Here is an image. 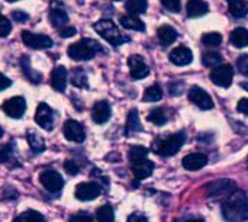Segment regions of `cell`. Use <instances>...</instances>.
I'll return each mask as SVG.
<instances>
[{
	"label": "cell",
	"instance_id": "46",
	"mask_svg": "<svg viewBox=\"0 0 248 222\" xmlns=\"http://www.w3.org/2000/svg\"><path fill=\"white\" fill-rule=\"evenodd\" d=\"M237 109L240 113H244L248 116V99H241L237 105Z\"/></svg>",
	"mask_w": 248,
	"mask_h": 222
},
{
	"label": "cell",
	"instance_id": "27",
	"mask_svg": "<svg viewBox=\"0 0 248 222\" xmlns=\"http://www.w3.org/2000/svg\"><path fill=\"white\" fill-rule=\"evenodd\" d=\"M121 25L125 29H132V31H145V25L141 19H138L134 15H124L121 16Z\"/></svg>",
	"mask_w": 248,
	"mask_h": 222
},
{
	"label": "cell",
	"instance_id": "7",
	"mask_svg": "<svg viewBox=\"0 0 248 222\" xmlns=\"http://www.w3.org/2000/svg\"><path fill=\"white\" fill-rule=\"evenodd\" d=\"M22 41L28 48L33 49H46L54 45L49 36L42 33H33L31 31H22Z\"/></svg>",
	"mask_w": 248,
	"mask_h": 222
},
{
	"label": "cell",
	"instance_id": "4",
	"mask_svg": "<svg viewBox=\"0 0 248 222\" xmlns=\"http://www.w3.org/2000/svg\"><path fill=\"white\" fill-rule=\"evenodd\" d=\"M185 141H186L185 134L177 132V134L169 135L166 138H160L154 144V151L163 157H170V156H174L176 153H179V150L183 147Z\"/></svg>",
	"mask_w": 248,
	"mask_h": 222
},
{
	"label": "cell",
	"instance_id": "29",
	"mask_svg": "<svg viewBox=\"0 0 248 222\" xmlns=\"http://www.w3.org/2000/svg\"><path fill=\"white\" fill-rule=\"evenodd\" d=\"M126 10L129 12V15H142L147 12V7H148V1L147 0H128L126 4H125Z\"/></svg>",
	"mask_w": 248,
	"mask_h": 222
},
{
	"label": "cell",
	"instance_id": "45",
	"mask_svg": "<svg viewBox=\"0 0 248 222\" xmlns=\"http://www.w3.org/2000/svg\"><path fill=\"white\" fill-rule=\"evenodd\" d=\"M128 222H148V220H147V217H145L144 214H141V212H134V214L129 215Z\"/></svg>",
	"mask_w": 248,
	"mask_h": 222
},
{
	"label": "cell",
	"instance_id": "25",
	"mask_svg": "<svg viewBox=\"0 0 248 222\" xmlns=\"http://www.w3.org/2000/svg\"><path fill=\"white\" fill-rule=\"evenodd\" d=\"M26 138H28V144H29V147H31L32 153L39 154V153L45 151V148H46V145H45V140H44L41 135H38V134H36V132H33V131H28Z\"/></svg>",
	"mask_w": 248,
	"mask_h": 222
},
{
	"label": "cell",
	"instance_id": "6",
	"mask_svg": "<svg viewBox=\"0 0 248 222\" xmlns=\"http://www.w3.org/2000/svg\"><path fill=\"white\" fill-rule=\"evenodd\" d=\"M232 77H234V68L231 64H221L214 67V70L211 71V80L214 84L219 86V87H230L232 83Z\"/></svg>",
	"mask_w": 248,
	"mask_h": 222
},
{
	"label": "cell",
	"instance_id": "21",
	"mask_svg": "<svg viewBox=\"0 0 248 222\" xmlns=\"http://www.w3.org/2000/svg\"><path fill=\"white\" fill-rule=\"evenodd\" d=\"M20 70L22 73L25 74V77L31 81V83H41L42 80V74L35 71L32 67H31V58L28 55H22L20 58Z\"/></svg>",
	"mask_w": 248,
	"mask_h": 222
},
{
	"label": "cell",
	"instance_id": "34",
	"mask_svg": "<svg viewBox=\"0 0 248 222\" xmlns=\"http://www.w3.org/2000/svg\"><path fill=\"white\" fill-rule=\"evenodd\" d=\"M15 222H48L39 212L36 211H26L22 215H19Z\"/></svg>",
	"mask_w": 248,
	"mask_h": 222
},
{
	"label": "cell",
	"instance_id": "35",
	"mask_svg": "<svg viewBox=\"0 0 248 222\" xmlns=\"http://www.w3.org/2000/svg\"><path fill=\"white\" fill-rule=\"evenodd\" d=\"M148 121L153 122V124H155V125H158V127H161V125L166 124L167 116H166V113H164V111H163L161 108H155V109H153V111L150 112Z\"/></svg>",
	"mask_w": 248,
	"mask_h": 222
},
{
	"label": "cell",
	"instance_id": "12",
	"mask_svg": "<svg viewBox=\"0 0 248 222\" xmlns=\"http://www.w3.org/2000/svg\"><path fill=\"white\" fill-rule=\"evenodd\" d=\"M189 100L196 105L198 108L203 109V111H209L214 108V100L211 99V96L199 86H193L189 90Z\"/></svg>",
	"mask_w": 248,
	"mask_h": 222
},
{
	"label": "cell",
	"instance_id": "18",
	"mask_svg": "<svg viewBox=\"0 0 248 222\" xmlns=\"http://www.w3.org/2000/svg\"><path fill=\"white\" fill-rule=\"evenodd\" d=\"M206 164H208V157L202 153H193V154H189L183 159V167L186 170H190V172L201 170Z\"/></svg>",
	"mask_w": 248,
	"mask_h": 222
},
{
	"label": "cell",
	"instance_id": "38",
	"mask_svg": "<svg viewBox=\"0 0 248 222\" xmlns=\"http://www.w3.org/2000/svg\"><path fill=\"white\" fill-rule=\"evenodd\" d=\"M161 4H163L169 12H173V13H179V12L182 10L180 0H161Z\"/></svg>",
	"mask_w": 248,
	"mask_h": 222
},
{
	"label": "cell",
	"instance_id": "14",
	"mask_svg": "<svg viewBox=\"0 0 248 222\" xmlns=\"http://www.w3.org/2000/svg\"><path fill=\"white\" fill-rule=\"evenodd\" d=\"M35 122L45 131H52L54 128V112L46 103H41L36 108Z\"/></svg>",
	"mask_w": 248,
	"mask_h": 222
},
{
	"label": "cell",
	"instance_id": "41",
	"mask_svg": "<svg viewBox=\"0 0 248 222\" xmlns=\"http://www.w3.org/2000/svg\"><path fill=\"white\" fill-rule=\"evenodd\" d=\"M10 157H12V145L10 144L0 145V161L6 163L10 160Z\"/></svg>",
	"mask_w": 248,
	"mask_h": 222
},
{
	"label": "cell",
	"instance_id": "3",
	"mask_svg": "<svg viewBox=\"0 0 248 222\" xmlns=\"http://www.w3.org/2000/svg\"><path fill=\"white\" fill-rule=\"evenodd\" d=\"M94 31L103 38L106 39L109 44H112L113 47H118V45H122L124 42L129 41L128 36L122 35L121 31L118 29V26L110 20V19H102L99 22H96L93 25Z\"/></svg>",
	"mask_w": 248,
	"mask_h": 222
},
{
	"label": "cell",
	"instance_id": "9",
	"mask_svg": "<svg viewBox=\"0 0 248 222\" xmlns=\"http://www.w3.org/2000/svg\"><path fill=\"white\" fill-rule=\"evenodd\" d=\"M1 109H3V112H4L7 116H10V118H13V119H20V118L25 115L26 102H25L23 97L15 96V97L7 99V100L3 103Z\"/></svg>",
	"mask_w": 248,
	"mask_h": 222
},
{
	"label": "cell",
	"instance_id": "33",
	"mask_svg": "<svg viewBox=\"0 0 248 222\" xmlns=\"http://www.w3.org/2000/svg\"><path fill=\"white\" fill-rule=\"evenodd\" d=\"M96 218H97V222H115V212H113L112 206L103 205L97 209Z\"/></svg>",
	"mask_w": 248,
	"mask_h": 222
},
{
	"label": "cell",
	"instance_id": "17",
	"mask_svg": "<svg viewBox=\"0 0 248 222\" xmlns=\"http://www.w3.org/2000/svg\"><path fill=\"white\" fill-rule=\"evenodd\" d=\"M170 61L176 65H187L193 61V54L186 47H177L170 52Z\"/></svg>",
	"mask_w": 248,
	"mask_h": 222
},
{
	"label": "cell",
	"instance_id": "15",
	"mask_svg": "<svg viewBox=\"0 0 248 222\" xmlns=\"http://www.w3.org/2000/svg\"><path fill=\"white\" fill-rule=\"evenodd\" d=\"M110 115H112V109H110V105L105 100H99L93 105V109H92V119L96 122V124H105L110 119Z\"/></svg>",
	"mask_w": 248,
	"mask_h": 222
},
{
	"label": "cell",
	"instance_id": "40",
	"mask_svg": "<svg viewBox=\"0 0 248 222\" xmlns=\"http://www.w3.org/2000/svg\"><path fill=\"white\" fill-rule=\"evenodd\" d=\"M70 222H93V217H92L89 212L81 211V212L74 214V215L70 218Z\"/></svg>",
	"mask_w": 248,
	"mask_h": 222
},
{
	"label": "cell",
	"instance_id": "48",
	"mask_svg": "<svg viewBox=\"0 0 248 222\" xmlns=\"http://www.w3.org/2000/svg\"><path fill=\"white\" fill-rule=\"evenodd\" d=\"M10 84H12L10 79H7L4 74L0 73V92H3V90H6L7 87H10Z\"/></svg>",
	"mask_w": 248,
	"mask_h": 222
},
{
	"label": "cell",
	"instance_id": "13",
	"mask_svg": "<svg viewBox=\"0 0 248 222\" xmlns=\"http://www.w3.org/2000/svg\"><path fill=\"white\" fill-rule=\"evenodd\" d=\"M62 131H64V137L68 141H73V143L80 144V143H83L86 140V131H84L83 125L80 122L74 121V119L65 121Z\"/></svg>",
	"mask_w": 248,
	"mask_h": 222
},
{
	"label": "cell",
	"instance_id": "32",
	"mask_svg": "<svg viewBox=\"0 0 248 222\" xmlns=\"http://www.w3.org/2000/svg\"><path fill=\"white\" fill-rule=\"evenodd\" d=\"M163 97V90L158 84H154V86H150L145 93H144V102H158L160 99Z\"/></svg>",
	"mask_w": 248,
	"mask_h": 222
},
{
	"label": "cell",
	"instance_id": "53",
	"mask_svg": "<svg viewBox=\"0 0 248 222\" xmlns=\"http://www.w3.org/2000/svg\"><path fill=\"white\" fill-rule=\"evenodd\" d=\"M0 16H1V13H0Z\"/></svg>",
	"mask_w": 248,
	"mask_h": 222
},
{
	"label": "cell",
	"instance_id": "51",
	"mask_svg": "<svg viewBox=\"0 0 248 222\" xmlns=\"http://www.w3.org/2000/svg\"><path fill=\"white\" fill-rule=\"evenodd\" d=\"M3 137V129H1V127H0V138Z\"/></svg>",
	"mask_w": 248,
	"mask_h": 222
},
{
	"label": "cell",
	"instance_id": "39",
	"mask_svg": "<svg viewBox=\"0 0 248 222\" xmlns=\"http://www.w3.org/2000/svg\"><path fill=\"white\" fill-rule=\"evenodd\" d=\"M12 31V23L7 17L0 16V38H4L10 33Z\"/></svg>",
	"mask_w": 248,
	"mask_h": 222
},
{
	"label": "cell",
	"instance_id": "2",
	"mask_svg": "<svg viewBox=\"0 0 248 222\" xmlns=\"http://www.w3.org/2000/svg\"><path fill=\"white\" fill-rule=\"evenodd\" d=\"M103 51H105L103 47L97 41L89 39V38H84L78 42L71 44L67 49L68 57L74 61H89L97 52H103Z\"/></svg>",
	"mask_w": 248,
	"mask_h": 222
},
{
	"label": "cell",
	"instance_id": "16",
	"mask_svg": "<svg viewBox=\"0 0 248 222\" xmlns=\"http://www.w3.org/2000/svg\"><path fill=\"white\" fill-rule=\"evenodd\" d=\"M67 76L68 71L64 65H57L51 73V86L54 90L62 93L67 87Z\"/></svg>",
	"mask_w": 248,
	"mask_h": 222
},
{
	"label": "cell",
	"instance_id": "52",
	"mask_svg": "<svg viewBox=\"0 0 248 222\" xmlns=\"http://www.w3.org/2000/svg\"><path fill=\"white\" fill-rule=\"evenodd\" d=\"M6 1H16V0H6Z\"/></svg>",
	"mask_w": 248,
	"mask_h": 222
},
{
	"label": "cell",
	"instance_id": "47",
	"mask_svg": "<svg viewBox=\"0 0 248 222\" xmlns=\"http://www.w3.org/2000/svg\"><path fill=\"white\" fill-rule=\"evenodd\" d=\"M183 83H173L171 86H170V93L171 95H182V92H183Z\"/></svg>",
	"mask_w": 248,
	"mask_h": 222
},
{
	"label": "cell",
	"instance_id": "49",
	"mask_svg": "<svg viewBox=\"0 0 248 222\" xmlns=\"http://www.w3.org/2000/svg\"><path fill=\"white\" fill-rule=\"evenodd\" d=\"M187 222H205L203 220H201V218H195V220H189Z\"/></svg>",
	"mask_w": 248,
	"mask_h": 222
},
{
	"label": "cell",
	"instance_id": "24",
	"mask_svg": "<svg viewBox=\"0 0 248 222\" xmlns=\"http://www.w3.org/2000/svg\"><path fill=\"white\" fill-rule=\"evenodd\" d=\"M140 131H142V125H141V121H140L137 109H132L129 112V115H128V119H126L125 134L131 135V134H135V132H140Z\"/></svg>",
	"mask_w": 248,
	"mask_h": 222
},
{
	"label": "cell",
	"instance_id": "43",
	"mask_svg": "<svg viewBox=\"0 0 248 222\" xmlns=\"http://www.w3.org/2000/svg\"><path fill=\"white\" fill-rule=\"evenodd\" d=\"M77 33V31H76V28H73V26H64L61 31H60V36L61 38H71V36H74Z\"/></svg>",
	"mask_w": 248,
	"mask_h": 222
},
{
	"label": "cell",
	"instance_id": "20",
	"mask_svg": "<svg viewBox=\"0 0 248 222\" xmlns=\"http://www.w3.org/2000/svg\"><path fill=\"white\" fill-rule=\"evenodd\" d=\"M153 170H154V164L148 160L132 163V173H134L135 179H138V180H144V179L150 177L153 174Z\"/></svg>",
	"mask_w": 248,
	"mask_h": 222
},
{
	"label": "cell",
	"instance_id": "8",
	"mask_svg": "<svg viewBox=\"0 0 248 222\" xmlns=\"http://www.w3.org/2000/svg\"><path fill=\"white\" fill-rule=\"evenodd\" d=\"M39 182L51 193H58L64 186L61 174L55 170H44L39 176Z\"/></svg>",
	"mask_w": 248,
	"mask_h": 222
},
{
	"label": "cell",
	"instance_id": "22",
	"mask_svg": "<svg viewBox=\"0 0 248 222\" xmlns=\"http://www.w3.org/2000/svg\"><path fill=\"white\" fill-rule=\"evenodd\" d=\"M186 10L190 17H199L208 13L209 6L205 0H189L186 4Z\"/></svg>",
	"mask_w": 248,
	"mask_h": 222
},
{
	"label": "cell",
	"instance_id": "23",
	"mask_svg": "<svg viewBox=\"0 0 248 222\" xmlns=\"http://www.w3.org/2000/svg\"><path fill=\"white\" fill-rule=\"evenodd\" d=\"M158 39L163 45H170L177 39V31L170 25H163L157 31Z\"/></svg>",
	"mask_w": 248,
	"mask_h": 222
},
{
	"label": "cell",
	"instance_id": "36",
	"mask_svg": "<svg viewBox=\"0 0 248 222\" xmlns=\"http://www.w3.org/2000/svg\"><path fill=\"white\" fill-rule=\"evenodd\" d=\"M222 57L219 52H214V51H209V52H205L203 57H202V63L206 65V67H217L219 63H221Z\"/></svg>",
	"mask_w": 248,
	"mask_h": 222
},
{
	"label": "cell",
	"instance_id": "1",
	"mask_svg": "<svg viewBox=\"0 0 248 222\" xmlns=\"http://www.w3.org/2000/svg\"><path fill=\"white\" fill-rule=\"evenodd\" d=\"M222 215L228 222H244L248 220V198L246 192L235 190L222 205Z\"/></svg>",
	"mask_w": 248,
	"mask_h": 222
},
{
	"label": "cell",
	"instance_id": "30",
	"mask_svg": "<svg viewBox=\"0 0 248 222\" xmlns=\"http://www.w3.org/2000/svg\"><path fill=\"white\" fill-rule=\"evenodd\" d=\"M147 156H148V150L142 145H134L129 148V153H128V159H129L131 164L147 160Z\"/></svg>",
	"mask_w": 248,
	"mask_h": 222
},
{
	"label": "cell",
	"instance_id": "37",
	"mask_svg": "<svg viewBox=\"0 0 248 222\" xmlns=\"http://www.w3.org/2000/svg\"><path fill=\"white\" fill-rule=\"evenodd\" d=\"M202 42L206 47H218L222 42V35L218 32H209L202 36Z\"/></svg>",
	"mask_w": 248,
	"mask_h": 222
},
{
	"label": "cell",
	"instance_id": "10",
	"mask_svg": "<svg viewBox=\"0 0 248 222\" xmlns=\"http://www.w3.org/2000/svg\"><path fill=\"white\" fill-rule=\"evenodd\" d=\"M128 67H129L131 77L134 80H141L150 74V67L147 65L145 60L138 54H134L128 58Z\"/></svg>",
	"mask_w": 248,
	"mask_h": 222
},
{
	"label": "cell",
	"instance_id": "31",
	"mask_svg": "<svg viewBox=\"0 0 248 222\" xmlns=\"http://www.w3.org/2000/svg\"><path fill=\"white\" fill-rule=\"evenodd\" d=\"M71 83H73V86H76L78 89L89 87V80H87V74L84 73V70L76 68L71 74Z\"/></svg>",
	"mask_w": 248,
	"mask_h": 222
},
{
	"label": "cell",
	"instance_id": "42",
	"mask_svg": "<svg viewBox=\"0 0 248 222\" xmlns=\"http://www.w3.org/2000/svg\"><path fill=\"white\" fill-rule=\"evenodd\" d=\"M64 170L70 174V176H76L78 173V166L74 160H65L64 163Z\"/></svg>",
	"mask_w": 248,
	"mask_h": 222
},
{
	"label": "cell",
	"instance_id": "44",
	"mask_svg": "<svg viewBox=\"0 0 248 222\" xmlns=\"http://www.w3.org/2000/svg\"><path fill=\"white\" fill-rule=\"evenodd\" d=\"M12 17H13V20H16V22H26V20L29 19V15L25 13V12H22V10H15V12L12 13Z\"/></svg>",
	"mask_w": 248,
	"mask_h": 222
},
{
	"label": "cell",
	"instance_id": "19",
	"mask_svg": "<svg viewBox=\"0 0 248 222\" xmlns=\"http://www.w3.org/2000/svg\"><path fill=\"white\" fill-rule=\"evenodd\" d=\"M49 22H51V25H52L54 28H60V29H62L64 25L68 23V15H67V12L64 10V7L60 6L58 3H57V7H55L54 4L51 6Z\"/></svg>",
	"mask_w": 248,
	"mask_h": 222
},
{
	"label": "cell",
	"instance_id": "26",
	"mask_svg": "<svg viewBox=\"0 0 248 222\" xmlns=\"http://www.w3.org/2000/svg\"><path fill=\"white\" fill-rule=\"evenodd\" d=\"M231 44L237 48H246L248 47V31L246 28H235L231 33Z\"/></svg>",
	"mask_w": 248,
	"mask_h": 222
},
{
	"label": "cell",
	"instance_id": "28",
	"mask_svg": "<svg viewBox=\"0 0 248 222\" xmlns=\"http://www.w3.org/2000/svg\"><path fill=\"white\" fill-rule=\"evenodd\" d=\"M228 7L232 16L244 17L248 13V4L246 0H228Z\"/></svg>",
	"mask_w": 248,
	"mask_h": 222
},
{
	"label": "cell",
	"instance_id": "5",
	"mask_svg": "<svg viewBox=\"0 0 248 222\" xmlns=\"http://www.w3.org/2000/svg\"><path fill=\"white\" fill-rule=\"evenodd\" d=\"M235 190H237V183L230 179H219V180L211 182L206 186L208 198H214V199H221V198L230 196Z\"/></svg>",
	"mask_w": 248,
	"mask_h": 222
},
{
	"label": "cell",
	"instance_id": "11",
	"mask_svg": "<svg viewBox=\"0 0 248 222\" xmlns=\"http://www.w3.org/2000/svg\"><path fill=\"white\" fill-rule=\"evenodd\" d=\"M102 193V188L94 183V182H84V183H80L77 185L76 188V198L78 201H83V202H87V201H93L96 199L99 195Z\"/></svg>",
	"mask_w": 248,
	"mask_h": 222
},
{
	"label": "cell",
	"instance_id": "50",
	"mask_svg": "<svg viewBox=\"0 0 248 222\" xmlns=\"http://www.w3.org/2000/svg\"><path fill=\"white\" fill-rule=\"evenodd\" d=\"M241 86H243V87H244V89H247V92H248V84H247V83H243V84H241Z\"/></svg>",
	"mask_w": 248,
	"mask_h": 222
}]
</instances>
